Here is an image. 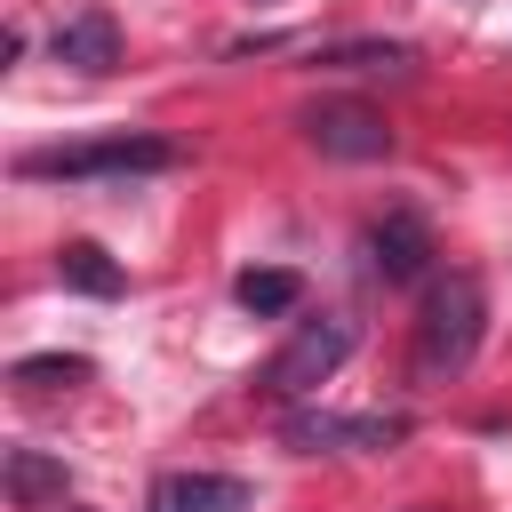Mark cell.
I'll return each mask as SVG.
<instances>
[{
	"label": "cell",
	"instance_id": "1",
	"mask_svg": "<svg viewBox=\"0 0 512 512\" xmlns=\"http://www.w3.org/2000/svg\"><path fill=\"white\" fill-rule=\"evenodd\" d=\"M480 328H488V296L472 272H440L424 288V312H416V384H448L472 368L480 352Z\"/></svg>",
	"mask_w": 512,
	"mask_h": 512
},
{
	"label": "cell",
	"instance_id": "2",
	"mask_svg": "<svg viewBox=\"0 0 512 512\" xmlns=\"http://www.w3.org/2000/svg\"><path fill=\"white\" fill-rule=\"evenodd\" d=\"M176 144L168 136H144V128H120V136H96V144H56V152H24L16 176L32 184H96V176H152L168 168Z\"/></svg>",
	"mask_w": 512,
	"mask_h": 512
},
{
	"label": "cell",
	"instance_id": "3",
	"mask_svg": "<svg viewBox=\"0 0 512 512\" xmlns=\"http://www.w3.org/2000/svg\"><path fill=\"white\" fill-rule=\"evenodd\" d=\"M352 360V320L344 312H320V320H296V336L264 360V376H256V392H272V400H304V392H320L336 368Z\"/></svg>",
	"mask_w": 512,
	"mask_h": 512
},
{
	"label": "cell",
	"instance_id": "4",
	"mask_svg": "<svg viewBox=\"0 0 512 512\" xmlns=\"http://www.w3.org/2000/svg\"><path fill=\"white\" fill-rule=\"evenodd\" d=\"M280 440L296 456H368V448H400L408 440V416H336V408H296L280 424Z\"/></svg>",
	"mask_w": 512,
	"mask_h": 512
},
{
	"label": "cell",
	"instance_id": "5",
	"mask_svg": "<svg viewBox=\"0 0 512 512\" xmlns=\"http://www.w3.org/2000/svg\"><path fill=\"white\" fill-rule=\"evenodd\" d=\"M304 136H312V152H328V160H384V152H392V128H384V112H368V104H312V112H304Z\"/></svg>",
	"mask_w": 512,
	"mask_h": 512
},
{
	"label": "cell",
	"instance_id": "6",
	"mask_svg": "<svg viewBox=\"0 0 512 512\" xmlns=\"http://www.w3.org/2000/svg\"><path fill=\"white\" fill-rule=\"evenodd\" d=\"M144 512H248V480H232V472H160Z\"/></svg>",
	"mask_w": 512,
	"mask_h": 512
},
{
	"label": "cell",
	"instance_id": "7",
	"mask_svg": "<svg viewBox=\"0 0 512 512\" xmlns=\"http://www.w3.org/2000/svg\"><path fill=\"white\" fill-rule=\"evenodd\" d=\"M368 264H376V280H416V272L432 264V232H424V216H408V208L376 216V224H368Z\"/></svg>",
	"mask_w": 512,
	"mask_h": 512
},
{
	"label": "cell",
	"instance_id": "8",
	"mask_svg": "<svg viewBox=\"0 0 512 512\" xmlns=\"http://www.w3.org/2000/svg\"><path fill=\"white\" fill-rule=\"evenodd\" d=\"M56 64H72V72H112L120 64V24L104 16V8H80V16H64L56 24Z\"/></svg>",
	"mask_w": 512,
	"mask_h": 512
},
{
	"label": "cell",
	"instance_id": "9",
	"mask_svg": "<svg viewBox=\"0 0 512 512\" xmlns=\"http://www.w3.org/2000/svg\"><path fill=\"white\" fill-rule=\"evenodd\" d=\"M56 280L80 288V296H120V288H128V272H120L96 240H64V248H56Z\"/></svg>",
	"mask_w": 512,
	"mask_h": 512
},
{
	"label": "cell",
	"instance_id": "10",
	"mask_svg": "<svg viewBox=\"0 0 512 512\" xmlns=\"http://www.w3.org/2000/svg\"><path fill=\"white\" fill-rule=\"evenodd\" d=\"M8 496H16L24 512H32V504H48V496L64 504V464H48L40 448H8Z\"/></svg>",
	"mask_w": 512,
	"mask_h": 512
},
{
	"label": "cell",
	"instance_id": "11",
	"mask_svg": "<svg viewBox=\"0 0 512 512\" xmlns=\"http://www.w3.org/2000/svg\"><path fill=\"white\" fill-rule=\"evenodd\" d=\"M312 64L320 72H408L416 56L392 48V40H344V48H312Z\"/></svg>",
	"mask_w": 512,
	"mask_h": 512
},
{
	"label": "cell",
	"instance_id": "12",
	"mask_svg": "<svg viewBox=\"0 0 512 512\" xmlns=\"http://www.w3.org/2000/svg\"><path fill=\"white\" fill-rule=\"evenodd\" d=\"M232 296H240L256 320H272V312H296L304 280H296V272H280V264H264V272H240V280H232Z\"/></svg>",
	"mask_w": 512,
	"mask_h": 512
},
{
	"label": "cell",
	"instance_id": "13",
	"mask_svg": "<svg viewBox=\"0 0 512 512\" xmlns=\"http://www.w3.org/2000/svg\"><path fill=\"white\" fill-rule=\"evenodd\" d=\"M8 376H16L24 392H56V384H80L88 360H80V352H32V360H16Z\"/></svg>",
	"mask_w": 512,
	"mask_h": 512
},
{
	"label": "cell",
	"instance_id": "14",
	"mask_svg": "<svg viewBox=\"0 0 512 512\" xmlns=\"http://www.w3.org/2000/svg\"><path fill=\"white\" fill-rule=\"evenodd\" d=\"M408 512H440V504H408Z\"/></svg>",
	"mask_w": 512,
	"mask_h": 512
},
{
	"label": "cell",
	"instance_id": "15",
	"mask_svg": "<svg viewBox=\"0 0 512 512\" xmlns=\"http://www.w3.org/2000/svg\"><path fill=\"white\" fill-rule=\"evenodd\" d=\"M64 512H88V504H64Z\"/></svg>",
	"mask_w": 512,
	"mask_h": 512
}]
</instances>
